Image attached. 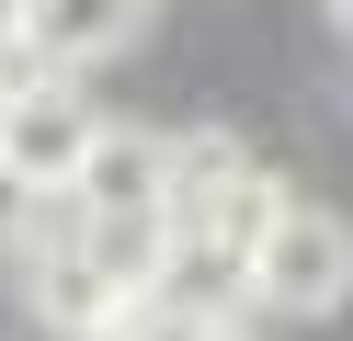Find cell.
I'll return each mask as SVG.
<instances>
[{"instance_id":"6","label":"cell","mask_w":353,"mask_h":341,"mask_svg":"<svg viewBox=\"0 0 353 341\" xmlns=\"http://www.w3.org/2000/svg\"><path fill=\"white\" fill-rule=\"evenodd\" d=\"M239 171H251V148H239L228 125H183V136H171V227H194Z\"/></svg>"},{"instance_id":"9","label":"cell","mask_w":353,"mask_h":341,"mask_svg":"<svg viewBox=\"0 0 353 341\" xmlns=\"http://www.w3.org/2000/svg\"><path fill=\"white\" fill-rule=\"evenodd\" d=\"M0 125H12V68H0Z\"/></svg>"},{"instance_id":"2","label":"cell","mask_w":353,"mask_h":341,"mask_svg":"<svg viewBox=\"0 0 353 341\" xmlns=\"http://www.w3.org/2000/svg\"><path fill=\"white\" fill-rule=\"evenodd\" d=\"M92 125H103V114L80 103L57 68H12V125H0V159H12L34 194H69V171H80V148H92Z\"/></svg>"},{"instance_id":"11","label":"cell","mask_w":353,"mask_h":341,"mask_svg":"<svg viewBox=\"0 0 353 341\" xmlns=\"http://www.w3.org/2000/svg\"><path fill=\"white\" fill-rule=\"evenodd\" d=\"M194 341H239V330H228V318H216V330H194Z\"/></svg>"},{"instance_id":"4","label":"cell","mask_w":353,"mask_h":341,"mask_svg":"<svg viewBox=\"0 0 353 341\" xmlns=\"http://www.w3.org/2000/svg\"><path fill=\"white\" fill-rule=\"evenodd\" d=\"M137 34H148V0H23V57L57 68V80L125 57Z\"/></svg>"},{"instance_id":"1","label":"cell","mask_w":353,"mask_h":341,"mask_svg":"<svg viewBox=\"0 0 353 341\" xmlns=\"http://www.w3.org/2000/svg\"><path fill=\"white\" fill-rule=\"evenodd\" d=\"M251 307H274V318H330V307H353V216L285 194L274 227L251 239Z\"/></svg>"},{"instance_id":"5","label":"cell","mask_w":353,"mask_h":341,"mask_svg":"<svg viewBox=\"0 0 353 341\" xmlns=\"http://www.w3.org/2000/svg\"><path fill=\"white\" fill-rule=\"evenodd\" d=\"M23 250H34V318H46L57 341H114V330H125L114 285L80 262V227H69V216H57V227H34Z\"/></svg>"},{"instance_id":"7","label":"cell","mask_w":353,"mask_h":341,"mask_svg":"<svg viewBox=\"0 0 353 341\" xmlns=\"http://www.w3.org/2000/svg\"><path fill=\"white\" fill-rule=\"evenodd\" d=\"M46 205H69V194H34V182L12 171V159H0V262H12V250H23L34 227H46Z\"/></svg>"},{"instance_id":"3","label":"cell","mask_w":353,"mask_h":341,"mask_svg":"<svg viewBox=\"0 0 353 341\" xmlns=\"http://www.w3.org/2000/svg\"><path fill=\"white\" fill-rule=\"evenodd\" d=\"M69 205L80 216H171V136L160 125H92Z\"/></svg>"},{"instance_id":"8","label":"cell","mask_w":353,"mask_h":341,"mask_svg":"<svg viewBox=\"0 0 353 341\" xmlns=\"http://www.w3.org/2000/svg\"><path fill=\"white\" fill-rule=\"evenodd\" d=\"M0 68H23V0H0Z\"/></svg>"},{"instance_id":"10","label":"cell","mask_w":353,"mask_h":341,"mask_svg":"<svg viewBox=\"0 0 353 341\" xmlns=\"http://www.w3.org/2000/svg\"><path fill=\"white\" fill-rule=\"evenodd\" d=\"M330 23H342V34H353V0H330Z\"/></svg>"}]
</instances>
